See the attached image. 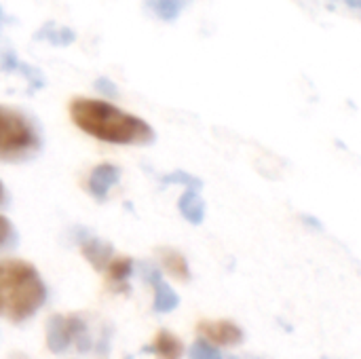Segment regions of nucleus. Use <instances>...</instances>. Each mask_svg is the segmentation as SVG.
I'll use <instances>...</instances> for the list:
<instances>
[{"label":"nucleus","instance_id":"f257e3e1","mask_svg":"<svg viewBox=\"0 0 361 359\" xmlns=\"http://www.w3.org/2000/svg\"><path fill=\"white\" fill-rule=\"evenodd\" d=\"M68 112L82 133L99 142L116 146H148L157 140L154 129L144 118L121 110L108 99L74 97Z\"/></svg>","mask_w":361,"mask_h":359},{"label":"nucleus","instance_id":"f03ea898","mask_svg":"<svg viewBox=\"0 0 361 359\" xmlns=\"http://www.w3.org/2000/svg\"><path fill=\"white\" fill-rule=\"evenodd\" d=\"M49 290L38 269L19 258L0 260V317L11 324L32 320L47 303Z\"/></svg>","mask_w":361,"mask_h":359},{"label":"nucleus","instance_id":"7ed1b4c3","mask_svg":"<svg viewBox=\"0 0 361 359\" xmlns=\"http://www.w3.org/2000/svg\"><path fill=\"white\" fill-rule=\"evenodd\" d=\"M42 150V133L25 112L0 104V163H30Z\"/></svg>","mask_w":361,"mask_h":359},{"label":"nucleus","instance_id":"20e7f679","mask_svg":"<svg viewBox=\"0 0 361 359\" xmlns=\"http://www.w3.org/2000/svg\"><path fill=\"white\" fill-rule=\"evenodd\" d=\"M72 237L78 243L85 260L95 269V271H104L108 267V262L114 258V245L110 241H104L99 237H95L89 229L85 226H74L72 229Z\"/></svg>","mask_w":361,"mask_h":359},{"label":"nucleus","instance_id":"39448f33","mask_svg":"<svg viewBox=\"0 0 361 359\" xmlns=\"http://www.w3.org/2000/svg\"><path fill=\"white\" fill-rule=\"evenodd\" d=\"M140 271H142V277L144 281L152 288L154 292V303H152V309L154 313H171L173 309H178L180 305V296L171 290V286L163 279L161 275V269L152 262H142L140 264Z\"/></svg>","mask_w":361,"mask_h":359},{"label":"nucleus","instance_id":"423d86ee","mask_svg":"<svg viewBox=\"0 0 361 359\" xmlns=\"http://www.w3.org/2000/svg\"><path fill=\"white\" fill-rule=\"evenodd\" d=\"M197 332L201 339L218 347H237L245 341V332L235 322L228 320H216V322L203 320L197 324Z\"/></svg>","mask_w":361,"mask_h":359},{"label":"nucleus","instance_id":"0eeeda50","mask_svg":"<svg viewBox=\"0 0 361 359\" xmlns=\"http://www.w3.org/2000/svg\"><path fill=\"white\" fill-rule=\"evenodd\" d=\"M121 167L114 165V163H99L97 167H93L91 176H89V182H87V190L89 195L95 199V201H106L110 190L121 182Z\"/></svg>","mask_w":361,"mask_h":359},{"label":"nucleus","instance_id":"6e6552de","mask_svg":"<svg viewBox=\"0 0 361 359\" xmlns=\"http://www.w3.org/2000/svg\"><path fill=\"white\" fill-rule=\"evenodd\" d=\"M0 68H2L4 72H17V74H21V76L27 80V85H30L32 91L44 89V85H47L44 74H42L38 68H34V66H30V63H25V61H19L17 55H15L11 49H2V51H0Z\"/></svg>","mask_w":361,"mask_h":359},{"label":"nucleus","instance_id":"1a4fd4ad","mask_svg":"<svg viewBox=\"0 0 361 359\" xmlns=\"http://www.w3.org/2000/svg\"><path fill=\"white\" fill-rule=\"evenodd\" d=\"M70 317L55 313L47 320V349L55 355L70 349Z\"/></svg>","mask_w":361,"mask_h":359},{"label":"nucleus","instance_id":"9d476101","mask_svg":"<svg viewBox=\"0 0 361 359\" xmlns=\"http://www.w3.org/2000/svg\"><path fill=\"white\" fill-rule=\"evenodd\" d=\"M133 264L135 262L129 256L112 258L108 262L104 273H106V279H108V286H110L112 292H118V294H127L129 292V279L133 275Z\"/></svg>","mask_w":361,"mask_h":359},{"label":"nucleus","instance_id":"9b49d317","mask_svg":"<svg viewBox=\"0 0 361 359\" xmlns=\"http://www.w3.org/2000/svg\"><path fill=\"white\" fill-rule=\"evenodd\" d=\"M142 353L154 355L159 359H182L184 358V343L173 336L169 330H159L154 341L142 349Z\"/></svg>","mask_w":361,"mask_h":359},{"label":"nucleus","instance_id":"f8f14e48","mask_svg":"<svg viewBox=\"0 0 361 359\" xmlns=\"http://www.w3.org/2000/svg\"><path fill=\"white\" fill-rule=\"evenodd\" d=\"M157 256H159V262L163 264V269L171 277H176L178 281H184V284L190 279V267H188V260L182 252H178L173 248H159Z\"/></svg>","mask_w":361,"mask_h":359},{"label":"nucleus","instance_id":"ddd939ff","mask_svg":"<svg viewBox=\"0 0 361 359\" xmlns=\"http://www.w3.org/2000/svg\"><path fill=\"white\" fill-rule=\"evenodd\" d=\"M178 209L184 216V220H188L195 226H199L205 220V201L201 199L199 190L186 188V193L178 201Z\"/></svg>","mask_w":361,"mask_h":359},{"label":"nucleus","instance_id":"4468645a","mask_svg":"<svg viewBox=\"0 0 361 359\" xmlns=\"http://www.w3.org/2000/svg\"><path fill=\"white\" fill-rule=\"evenodd\" d=\"M34 40H44L53 47H70L76 40V32L66 25H57L55 21H47L34 32Z\"/></svg>","mask_w":361,"mask_h":359},{"label":"nucleus","instance_id":"2eb2a0df","mask_svg":"<svg viewBox=\"0 0 361 359\" xmlns=\"http://www.w3.org/2000/svg\"><path fill=\"white\" fill-rule=\"evenodd\" d=\"M188 2H190V0H146L144 4H146V8H148L154 17H159L161 21L171 23V21H176V19L182 15L184 6H186Z\"/></svg>","mask_w":361,"mask_h":359},{"label":"nucleus","instance_id":"dca6fc26","mask_svg":"<svg viewBox=\"0 0 361 359\" xmlns=\"http://www.w3.org/2000/svg\"><path fill=\"white\" fill-rule=\"evenodd\" d=\"M70 341L76 347V351H80V353H87L93 349V339H91L89 326L78 315H70Z\"/></svg>","mask_w":361,"mask_h":359},{"label":"nucleus","instance_id":"f3484780","mask_svg":"<svg viewBox=\"0 0 361 359\" xmlns=\"http://www.w3.org/2000/svg\"><path fill=\"white\" fill-rule=\"evenodd\" d=\"M169 184L186 186V188H192V190H201L203 188V180L192 176L190 171H184V169H176V171H171V174L161 178V186H169Z\"/></svg>","mask_w":361,"mask_h":359},{"label":"nucleus","instance_id":"a211bd4d","mask_svg":"<svg viewBox=\"0 0 361 359\" xmlns=\"http://www.w3.org/2000/svg\"><path fill=\"white\" fill-rule=\"evenodd\" d=\"M19 245V235L6 216H0V254L11 252Z\"/></svg>","mask_w":361,"mask_h":359},{"label":"nucleus","instance_id":"6ab92c4d","mask_svg":"<svg viewBox=\"0 0 361 359\" xmlns=\"http://www.w3.org/2000/svg\"><path fill=\"white\" fill-rule=\"evenodd\" d=\"M188 358L190 359H224V355H222V353H220L212 343H207L205 339H201V336H199V339L192 343Z\"/></svg>","mask_w":361,"mask_h":359},{"label":"nucleus","instance_id":"aec40b11","mask_svg":"<svg viewBox=\"0 0 361 359\" xmlns=\"http://www.w3.org/2000/svg\"><path fill=\"white\" fill-rule=\"evenodd\" d=\"M93 87H95V91L102 93L106 99H116V97H118V89H116V85H114L108 76H99V78L93 83Z\"/></svg>","mask_w":361,"mask_h":359},{"label":"nucleus","instance_id":"412c9836","mask_svg":"<svg viewBox=\"0 0 361 359\" xmlns=\"http://www.w3.org/2000/svg\"><path fill=\"white\" fill-rule=\"evenodd\" d=\"M302 220H305L307 224H313L315 229H319V231H322V224H319V220H317V218H313V216H307V214H302Z\"/></svg>","mask_w":361,"mask_h":359},{"label":"nucleus","instance_id":"4be33fe9","mask_svg":"<svg viewBox=\"0 0 361 359\" xmlns=\"http://www.w3.org/2000/svg\"><path fill=\"white\" fill-rule=\"evenodd\" d=\"M8 203V195H6V190H4V184L0 182V207H4Z\"/></svg>","mask_w":361,"mask_h":359},{"label":"nucleus","instance_id":"5701e85b","mask_svg":"<svg viewBox=\"0 0 361 359\" xmlns=\"http://www.w3.org/2000/svg\"><path fill=\"white\" fill-rule=\"evenodd\" d=\"M347 2V6H351L353 11H360L361 8V0H345Z\"/></svg>","mask_w":361,"mask_h":359},{"label":"nucleus","instance_id":"b1692460","mask_svg":"<svg viewBox=\"0 0 361 359\" xmlns=\"http://www.w3.org/2000/svg\"><path fill=\"white\" fill-rule=\"evenodd\" d=\"M8 19H6V15H4V11H2V6H0V32H2V28H4V23H6Z\"/></svg>","mask_w":361,"mask_h":359},{"label":"nucleus","instance_id":"393cba45","mask_svg":"<svg viewBox=\"0 0 361 359\" xmlns=\"http://www.w3.org/2000/svg\"><path fill=\"white\" fill-rule=\"evenodd\" d=\"M224 359H252V358H237V355H228V358Z\"/></svg>","mask_w":361,"mask_h":359}]
</instances>
